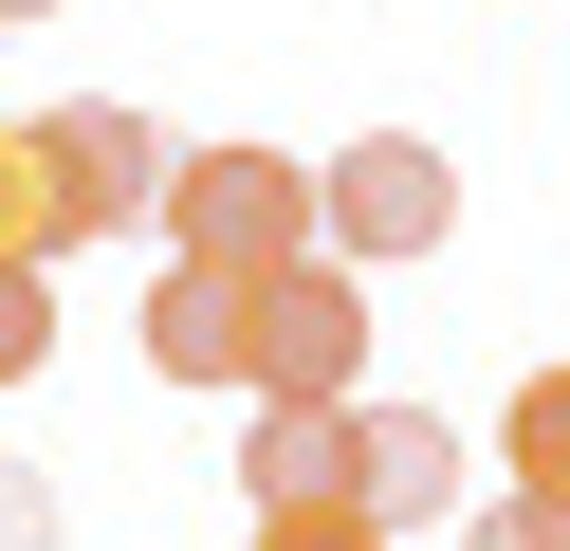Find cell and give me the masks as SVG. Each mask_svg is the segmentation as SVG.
Listing matches in <instances>:
<instances>
[{
    "instance_id": "7c38bea8",
    "label": "cell",
    "mask_w": 570,
    "mask_h": 551,
    "mask_svg": "<svg viewBox=\"0 0 570 551\" xmlns=\"http://www.w3.org/2000/svg\"><path fill=\"white\" fill-rule=\"evenodd\" d=\"M460 551H570V496H533V478H515V496L460 514Z\"/></svg>"
},
{
    "instance_id": "5bb4252c",
    "label": "cell",
    "mask_w": 570,
    "mask_h": 551,
    "mask_svg": "<svg viewBox=\"0 0 570 551\" xmlns=\"http://www.w3.org/2000/svg\"><path fill=\"white\" fill-rule=\"evenodd\" d=\"M19 19H75V0H0V37H19Z\"/></svg>"
},
{
    "instance_id": "52a82bcc",
    "label": "cell",
    "mask_w": 570,
    "mask_h": 551,
    "mask_svg": "<svg viewBox=\"0 0 570 551\" xmlns=\"http://www.w3.org/2000/svg\"><path fill=\"white\" fill-rule=\"evenodd\" d=\"M276 496H350V404L258 386V423H239V514H276Z\"/></svg>"
},
{
    "instance_id": "30bf717a",
    "label": "cell",
    "mask_w": 570,
    "mask_h": 551,
    "mask_svg": "<svg viewBox=\"0 0 570 551\" xmlns=\"http://www.w3.org/2000/svg\"><path fill=\"white\" fill-rule=\"evenodd\" d=\"M258 551H405V533H386L368 496H276V514H258Z\"/></svg>"
},
{
    "instance_id": "9c48e42d",
    "label": "cell",
    "mask_w": 570,
    "mask_h": 551,
    "mask_svg": "<svg viewBox=\"0 0 570 551\" xmlns=\"http://www.w3.org/2000/svg\"><path fill=\"white\" fill-rule=\"evenodd\" d=\"M497 460H515L533 496H570V367H533V386H515V423H497Z\"/></svg>"
},
{
    "instance_id": "3957f363",
    "label": "cell",
    "mask_w": 570,
    "mask_h": 551,
    "mask_svg": "<svg viewBox=\"0 0 570 551\" xmlns=\"http://www.w3.org/2000/svg\"><path fill=\"white\" fill-rule=\"evenodd\" d=\"M258 386L368 404V276H350V257H276L258 276Z\"/></svg>"
},
{
    "instance_id": "8992f818",
    "label": "cell",
    "mask_w": 570,
    "mask_h": 551,
    "mask_svg": "<svg viewBox=\"0 0 570 551\" xmlns=\"http://www.w3.org/2000/svg\"><path fill=\"white\" fill-rule=\"evenodd\" d=\"M350 496H368L386 533L460 514V441H442V404H350Z\"/></svg>"
},
{
    "instance_id": "6da1fadb",
    "label": "cell",
    "mask_w": 570,
    "mask_h": 551,
    "mask_svg": "<svg viewBox=\"0 0 570 551\" xmlns=\"http://www.w3.org/2000/svg\"><path fill=\"white\" fill-rule=\"evenodd\" d=\"M166 257L276 276V257H332V203H313L295 147H185V166H166Z\"/></svg>"
},
{
    "instance_id": "5b68a950",
    "label": "cell",
    "mask_w": 570,
    "mask_h": 551,
    "mask_svg": "<svg viewBox=\"0 0 570 551\" xmlns=\"http://www.w3.org/2000/svg\"><path fill=\"white\" fill-rule=\"evenodd\" d=\"M148 367H166V386H258V276L166 257V276H148Z\"/></svg>"
},
{
    "instance_id": "7a4b0ae2",
    "label": "cell",
    "mask_w": 570,
    "mask_h": 551,
    "mask_svg": "<svg viewBox=\"0 0 570 551\" xmlns=\"http://www.w3.org/2000/svg\"><path fill=\"white\" fill-rule=\"evenodd\" d=\"M313 203H332V257L368 276V257H442L460 239V166L423 129H368V147H332L313 166Z\"/></svg>"
},
{
    "instance_id": "8fae6325",
    "label": "cell",
    "mask_w": 570,
    "mask_h": 551,
    "mask_svg": "<svg viewBox=\"0 0 570 551\" xmlns=\"http://www.w3.org/2000/svg\"><path fill=\"white\" fill-rule=\"evenodd\" d=\"M56 257H0V386H38V367H56Z\"/></svg>"
},
{
    "instance_id": "4fadbf2b",
    "label": "cell",
    "mask_w": 570,
    "mask_h": 551,
    "mask_svg": "<svg viewBox=\"0 0 570 551\" xmlns=\"http://www.w3.org/2000/svg\"><path fill=\"white\" fill-rule=\"evenodd\" d=\"M0 551H56V478L38 460H0Z\"/></svg>"
},
{
    "instance_id": "ba28073f",
    "label": "cell",
    "mask_w": 570,
    "mask_h": 551,
    "mask_svg": "<svg viewBox=\"0 0 570 551\" xmlns=\"http://www.w3.org/2000/svg\"><path fill=\"white\" fill-rule=\"evenodd\" d=\"M0 257H75V184H56L38 110H0Z\"/></svg>"
},
{
    "instance_id": "277c9868",
    "label": "cell",
    "mask_w": 570,
    "mask_h": 551,
    "mask_svg": "<svg viewBox=\"0 0 570 551\" xmlns=\"http://www.w3.org/2000/svg\"><path fill=\"white\" fill-rule=\"evenodd\" d=\"M38 129H56V184H75V239H129V220H166V166H185V147H166L148 110L75 92V110H38Z\"/></svg>"
}]
</instances>
